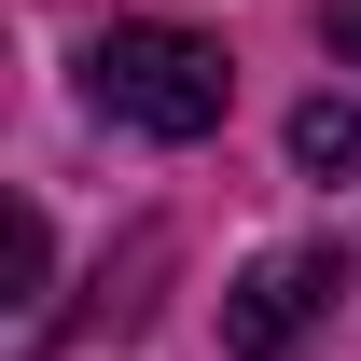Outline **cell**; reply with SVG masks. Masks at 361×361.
Returning a JSON list of instances; mask_svg holds the SVG:
<instances>
[{
  "instance_id": "6da1fadb",
  "label": "cell",
  "mask_w": 361,
  "mask_h": 361,
  "mask_svg": "<svg viewBox=\"0 0 361 361\" xmlns=\"http://www.w3.org/2000/svg\"><path fill=\"white\" fill-rule=\"evenodd\" d=\"M84 97L111 126H139V139H209L223 97H236V70H223V42L180 28V14H111L84 42Z\"/></svg>"
},
{
  "instance_id": "277c9868",
  "label": "cell",
  "mask_w": 361,
  "mask_h": 361,
  "mask_svg": "<svg viewBox=\"0 0 361 361\" xmlns=\"http://www.w3.org/2000/svg\"><path fill=\"white\" fill-rule=\"evenodd\" d=\"M56 278V236H42V209H14V292H42Z\"/></svg>"
},
{
  "instance_id": "5b68a950",
  "label": "cell",
  "mask_w": 361,
  "mask_h": 361,
  "mask_svg": "<svg viewBox=\"0 0 361 361\" xmlns=\"http://www.w3.org/2000/svg\"><path fill=\"white\" fill-rule=\"evenodd\" d=\"M334 56H348V70H361V0H334Z\"/></svg>"
},
{
  "instance_id": "7a4b0ae2",
  "label": "cell",
  "mask_w": 361,
  "mask_h": 361,
  "mask_svg": "<svg viewBox=\"0 0 361 361\" xmlns=\"http://www.w3.org/2000/svg\"><path fill=\"white\" fill-rule=\"evenodd\" d=\"M334 306H348V250H334V236H306V250H264V264L223 292V361H292Z\"/></svg>"
},
{
  "instance_id": "3957f363",
  "label": "cell",
  "mask_w": 361,
  "mask_h": 361,
  "mask_svg": "<svg viewBox=\"0 0 361 361\" xmlns=\"http://www.w3.org/2000/svg\"><path fill=\"white\" fill-rule=\"evenodd\" d=\"M292 167H319V180L361 167V111H348V97H306V111H292Z\"/></svg>"
}]
</instances>
